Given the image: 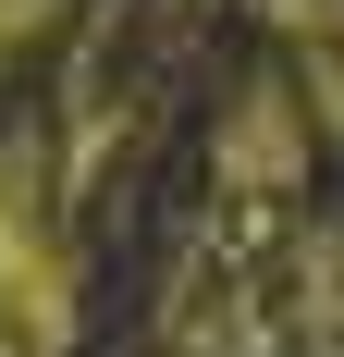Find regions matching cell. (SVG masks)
I'll list each match as a JSON object with an SVG mask.
<instances>
[{"label":"cell","instance_id":"obj_1","mask_svg":"<svg viewBox=\"0 0 344 357\" xmlns=\"http://www.w3.org/2000/svg\"><path fill=\"white\" fill-rule=\"evenodd\" d=\"M86 345V259L49 210L37 136H0V357H74Z\"/></svg>","mask_w":344,"mask_h":357},{"label":"cell","instance_id":"obj_2","mask_svg":"<svg viewBox=\"0 0 344 357\" xmlns=\"http://www.w3.org/2000/svg\"><path fill=\"white\" fill-rule=\"evenodd\" d=\"M320 148H332V136H320V111L283 86V62H258L234 99H221V123H209V185H221L234 210H271V197L308 185Z\"/></svg>","mask_w":344,"mask_h":357},{"label":"cell","instance_id":"obj_3","mask_svg":"<svg viewBox=\"0 0 344 357\" xmlns=\"http://www.w3.org/2000/svg\"><path fill=\"white\" fill-rule=\"evenodd\" d=\"M258 25L283 50V86L320 111V136H344V0H258Z\"/></svg>","mask_w":344,"mask_h":357},{"label":"cell","instance_id":"obj_4","mask_svg":"<svg viewBox=\"0 0 344 357\" xmlns=\"http://www.w3.org/2000/svg\"><path fill=\"white\" fill-rule=\"evenodd\" d=\"M283 333L308 357H344V234H295V259H283Z\"/></svg>","mask_w":344,"mask_h":357}]
</instances>
